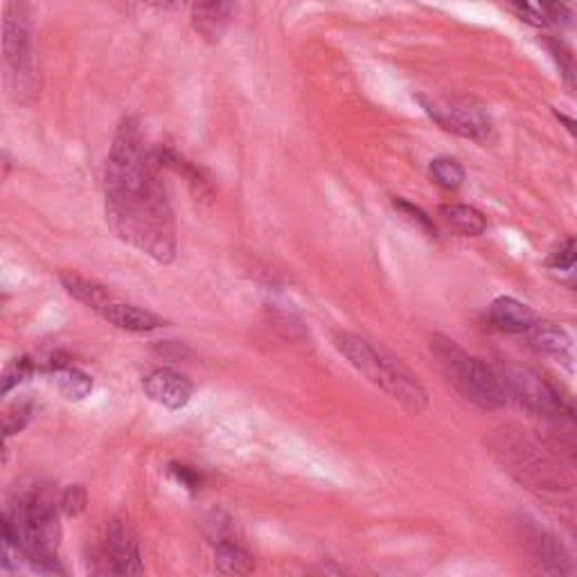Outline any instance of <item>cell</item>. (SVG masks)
Here are the masks:
<instances>
[{"instance_id": "obj_1", "label": "cell", "mask_w": 577, "mask_h": 577, "mask_svg": "<svg viewBox=\"0 0 577 577\" xmlns=\"http://www.w3.org/2000/svg\"><path fill=\"white\" fill-rule=\"evenodd\" d=\"M159 168L138 120H122L107 161V222L122 242L159 264H172L176 222Z\"/></svg>"}, {"instance_id": "obj_2", "label": "cell", "mask_w": 577, "mask_h": 577, "mask_svg": "<svg viewBox=\"0 0 577 577\" xmlns=\"http://www.w3.org/2000/svg\"><path fill=\"white\" fill-rule=\"evenodd\" d=\"M59 515V498L48 487L28 489L3 517L6 550L17 548L39 570L61 575L57 555L61 541Z\"/></svg>"}, {"instance_id": "obj_3", "label": "cell", "mask_w": 577, "mask_h": 577, "mask_svg": "<svg viewBox=\"0 0 577 577\" xmlns=\"http://www.w3.org/2000/svg\"><path fill=\"white\" fill-rule=\"evenodd\" d=\"M334 345L350 361V366L356 373L364 375L371 384H375L379 391H384L391 399L402 404L406 411L411 413L426 411L428 406L426 388L395 354L386 352L384 347H377L364 336L350 334V332H336Z\"/></svg>"}, {"instance_id": "obj_4", "label": "cell", "mask_w": 577, "mask_h": 577, "mask_svg": "<svg viewBox=\"0 0 577 577\" xmlns=\"http://www.w3.org/2000/svg\"><path fill=\"white\" fill-rule=\"evenodd\" d=\"M431 354L447 384L480 411H498L508 404V395L487 361L469 354L460 343L445 334L431 336Z\"/></svg>"}, {"instance_id": "obj_5", "label": "cell", "mask_w": 577, "mask_h": 577, "mask_svg": "<svg viewBox=\"0 0 577 577\" xmlns=\"http://www.w3.org/2000/svg\"><path fill=\"white\" fill-rule=\"evenodd\" d=\"M492 449L500 465L528 489L557 496H561L568 489L566 476L528 436H524L522 431H500Z\"/></svg>"}, {"instance_id": "obj_6", "label": "cell", "mask_w": 577, "mask_h": 577, "mask_svg": "<svg viewBox=\"0 0 577 577\" xmlns=\"http://www.w3.org/2000/svg\"><path fill=\"white\" fill-rule=\"evenodd\" d=\"M508 402H517L522 408L537 417L546 419H559L564 415H570L575 408L568 399L559 395V391L546 382L544 375L537 371L517 364V361H500L494 366Z\"/></svg>"}, {"instance_id": "obj_7", "label": "cell", "mask_w": 577, "mask_h": 577, "mask_svg": "<svg viewBox=\"0 0 577 577\" xmlns=\"http://www.w3.org/2000/svg\"><path fill=\"white\" fill-rule=\"evenodd\" d=\"M428 118L436 120L445 131L469 140H487L492 133L489 115L469 100L463 98H417Z\"/></svg>"}, {"instance_id": "obj_8", "label": "cell", "mask_w": 577, "mask_h": 577, "mask_svg": "<svg viewBox=\"0 0 577 577\" xmlns=\"http://www.w3.org/2000/svg\"><path fill=\"white\" fill-rule=\"evenodd\" d=\"M522 546L528 557V568L535 577H570V557L557 537L548 530L535 524L522 526Z\"/></svg>"}, {"instance_id": "obj_9", "label": "cell", "mask_w": 577, "mask_h": 577, "mask_svg": "<svg viewBox=\"0 0 577 577\" xmlns=\"http://www.w3.org/2000/svg\"><path fill=\"white\" fill-rule=\"evenodd\" d=\"M6 61L10 75L23 89L32 80V30L23 6H12L6 17Z\"/></svg>"}, {"instance_id": "obj_10", "label": "cell", "mask_w": 577, "mask_h": 577, "mask_svg": "<svg viewBox=\"0 0 577 577\" xmlns=\"http://www.w3.org/2000/svg\"><path fill=\"white\" fill-rule=\"evenodd\" d=\"M102 555L120 577H142L144 561L133 526L120 517L111 519L104 535Z\"/></svg>"}, {"instance_id": "obj_11", "label": "cell", "mask_w": 577, "mask_h": 577, "mask_svg": "<svg viewBox=\"0 0 577 577\" xmlns=\"http://www.w3.org/2000/svg\"><path fill=\"white\" fill-rule=\"evenodd\" d=\"M142 391L152 402L168 411H181L190 404L194 395V386L188 377L170 371V368H156L148 377L142 379Z\"/></svg>"}, {"instance_id": "obj_12", "label": "cell", "mask_w": 577, "mask_h": 577, "mask_svg": "<svg viewBox=\"0 0 577 577\" xmlns=\"http://www.w3.org/2000/svg\"><path fill=\"white\" fill-rule=\"evenodd\" d=\"M98 314L111 323L113 327L118 330H124V332H131V334H150V332H156L161 327L168 325L165 318H161L159 314L150 312V310H142L138 305H131V303H124L120 301L118 296L111 294V298L98 310Z\"/></svg>"}, {"instance_id": "obj_13", "label": "cell", "mask_w": 577, "mask_h": 577, "mask_svg": "<svg viewBox=\"0 0 577 577\" xmlns=\"http://www.w3.org/2000/svg\"><path fill=\"white\" fill-rule=\"evenodd\" d=\"M487 318L505 334H528V330L539 321L533 307L513 296L496 298L487 310Z\"/></svg>"}, {"instance_id": "obj_14", "label": "cell", "mask_w": 577, "mask_h": 577, "mask_svg": "<svg viewBox=\"0 0 577 577\" xmlns=\"http://www.w3.org/2000/svg\"><path fill=\"white\" fill-rule=\"evenodd\" d=\"M528 341L530 345L546 354V356H553L557 361H561V364H570V361L575 358V347H573V338L568 336V332L553 323V321H537L530 330H528Z\"/></svg>"}, {"instance_id": "obj_15", "label": "cell", "mask_w": 577, "mask_h": 577, "mask_svg": "<svg viewBox=\"0 0 577 577\" xmlns=\"http://www.w3.org/2000/svg\"><path fill=\"white\" fill-rule=\"evenodd\" d=\"M231 12L233 6L229 3H199L192 8V26L205 41L216 43L231 23Z\"/></svg>"}, {"instance_id": "obj_16", "label": "cell", "mask_w": 577, "mask_h": 577, "mask_svg": "<svg viewBox=\"0 0 577 577\" xmlns=\"http://www.w3.org/2000/svg\"><path fill=\"white\" fill-rule=\"evenodd\" d=\"M438 216L445 226L452 231L465 235V237H478L487 231V222L483 212H478L472 205L465 203H445L438 207Z\"/></svg>"}, {"instance_id": "obj_17", "label": "cell", "mask_w": 577, "mask_h": 577, "mask_svg": "<svg viewBox=\"0 0 577 577\" xmlns=\"http://www.w3.org/2000/svg\"><path fill=\"white\" fill-rule=\"evenodd\" d=\"M214 566L229 577H249L255 570V559L237 539H231L214 546Z\"/></svg>"}, {"instance_id": "obj_18", "label": "cell", "mask_w": 577, "mask_h": 577, "mask_svg": "<svg viewBox=\"0 0 577 577\" xmlns=\"http://www.w3.org/2000/svg\"><path fill=\"white\" fill-rule=\"evenodd\" d=\"M61 284L65 292L80 301L82 305L91 307L93 312H98L109 298H111V288L95 282V280H89V277H82L78 273H63L61 275Z\"/></svg>"}, {"instance_id": "obj_19", "label": "cell", "mask_w": 577, "mask_h": 577, "mask_svg": "<svg viewBox=\"0 0 577 577\" xmlns=\"http://www.w3.org/2000/svg\"><path fill=\"white\" fill-rule=\"evenodd\" d=\"M154 152H156V161H159L161 168H168V170H172L174 174L188 179V183H190L192 188H196L199 192H207V190H210V181H207V176L203 174V170L196 168L194 163H190L185 156H181V154L174 152L172 148H159V150H154Z\"/></svg>"}, {"instance_id": "obj_20", "label": "cell", "mask_w": 577, "mask_h": 577, "mask_svg": "<svg viewBox=\"0 0 577 577\" xmlns=\"http://www.w3.org/2000/svg\"><path fill=\"white\" fill-rule=\"evenodd\" d=\"M57 377V388L68 402H82L93 393V379L78 371V368H65Z\"/></svg>"}, {"instance_id": "obj_21", "label": "cell", "mask_w": 577, "mask_h": 577, "mask_svg": "<svg viewBox=\"0 0 577 577\" xmlns=\"http://www.w3.org/2000/svg\"><path fill=\"white\" fill-rule=\"evenodd\" d=\"M428 172L443 190L447 192H456L463 188L465 183V168L456 161V159H433L428 165Z\"/></svg>"}, {"instance_id": "obj_22", "label": "cell", "mask_w": 577, "mask_h": 577, "mask_svg": "<svg viewBox=\"0 0 577 577\" xmlns=\"http://www.w3.org/2000/svg\"><path fill=\"white\" fill-rule=\"evenodd\" d=\"M37 371H39V366L32 356H26V354L14 356L6 366L3 377H0V382H3V395H10L14 388L26 384Z\"/></svg>"}, {"instance_id": "obj_23", "label": "cell", "mask_w": 577, "mask_h": 577, "mask_svg": "<svg viewBox=\"0 0 577 577\" xmlns=\"http://www.w3.org/2000/svg\"><path fill=\"white\" fill-rule=\"evenodd\" d=\"M87 505H89V492L82 485H68L59 494V510L68 519L80 517L87 510Z\"/></svg>"}, {"instance_id": "obj_24", "label": "cell", "mask_w": 577, "mask_h": 577, "mask_svg": "<svg viewBox=\"0 0 577 577\" xmlns=\"http://www.w3.org/2000/svg\"><path fill=\"white\" fill-rule=\"evenodd\" d=\"M555 436H557L559 445H561L573 458H577V411H573L570 415H564V417L555 419Z\"/></svg>"}, {"instance_id": "obj_25", "label": "cell", "mask_w": 577, "mask_h": 577, "mask_svg": "<svg viewBox=\"0 0 577 577\" xmlns=\"http://www.w3.org/2000/svg\"><path fill=\"white\" fill-rule=\"evenodd\" d=\"M393 203H395V207H397L404 216H408V220H411L417 229H422V231L428 233V235H436V224H433L431 216H428L419 205H415V203H411V201H406V199H395Z\"/></svg>"}, {"instance_id": "obj_26", "label": "cell", "mask_w": 577, "mask_h": 577, "mask_svg": "<svg viewBox=\"0 0 577 577\" xmlns=\"http://www.w3.org/2000/svg\"><path fill=\"white\" fill-rule=\"evenodd\" d=\"M32 413H34V408H32L30 402L14 404V406L8 411V415H6V438L17 436V433H21V431L28 426V422L32 419Z\"/></svg>"}, {"instance_id": "obj_27", "label": "cell", "mask_w": 577, "mask_h": 577, "mask_svg": "<svg viewBox=\"0 0 577 577\" xmlns=\"http://www.w3.org/2000/svg\"><path fill=\"white\" fill-rule=\"evenodd\" d=\"M577 264V240L570 237L566 240L550 257H548V266L555 271H568Z\"/></svg>"}, {"instance_id": "obj_28", "label": "cell", "mask_w": 577, "mask_h": 577, "mask_svg": "<svg viewBox=\"0 0 577 577\" xmlns=\"http://www.w3.org/2000/svg\"><path fill=\"white\" fill-rule=\"evenodd\" d=\"M168 472H170V476H172L181 487H185L190 494H196V492L201 489V485H203V476H201L196 469L188 467V465L172 463Z\"/></svg>"}, {"instance_id": "obj_29", "label": "cell", "mask_w": 577, "mask_h": 577, "mask_svg": "<svg viewBox=\"0 0 577 577\" xmlns=\"http://www.w3.org/2000/svg\"><path fill=\"white\" fill-rule=\"evenodd\" d=\"M510 10H515L524 21H528L530 26H537V28H546L550 26V19L544 10V3L541 6H530V3H515L510 6Z\"/></svg>"}, {"instance_id": "obj_30", "label": "cell", "mask_w": 577, "mask_h": 577, "mask_svg": "<svg viewBox=\"0 0 577 577\" xmlns=\"http://www.w3.org/2000/svg\"><path fill=\"white\" fill-rule=\"evenodd\" d=\"M544 10L550 19V23H559V26H566L570 19H573V12L568 6L564 3H544Z\"/></svg>"}, {"instance_id": "obj_31", "label": "cell", "mask_w": 577, "mask_h": 577, "mask_svg": "<svg viewBox=\"0 0 577 577\" xmlns=\"http://www.w3.org/2000/svg\"><path fill=\"white\" fill-rule=\"evenodd\" d=\"M89 577H120V575L111 568L107 557L100 553V557H95V561H93V568H91Z\"/></svg>"}, {"instance_id": "obj_32", "label": "cell", "mask_w": 577, "mask_h": 577, "mask_svg": "<svg viewBox=\"0 0 577 577\" xmlns=\"http://www.w3.org/2000/svg\"><path fill=\"white\" fill-rule=\"evenodd\" d=\"M555 118L564 124V129L577 140V120L575 118H570V115H566V113H559V111H555Z\"/></svg>"}]
</instances>
